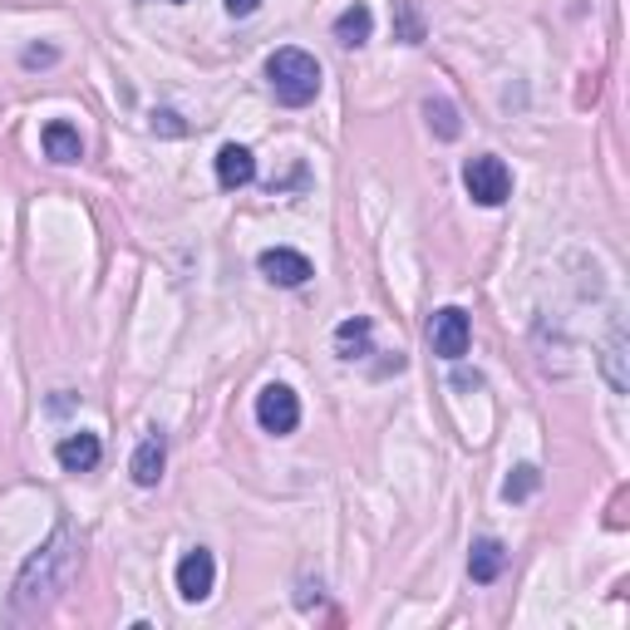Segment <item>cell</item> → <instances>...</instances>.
<instances>
[{
  "label": "cell",
  "instance_id": "cell-5",
  "mask_svg": "<svg viewBox=\"0 0 630 630\" xmlns=\"http://www.w3.org/2000/svg\"><path fill=\"white\" fill-rule=\"evenodd\" d=\"M468 340H472L468 311H458V305H443V311H433V320H429L433 354H443V360H463V354H468Z\"/></svg>",
  "mask_w": 630,
  "mask_h": 630
},
{
  "label": "cell",
  "instance_id": "cell-4",
  "mask_svg": "<svg viewBox=\"0 0 630 630\" xmlns=\"http://www.w3.org/2000/svg\"><path fill=\"white\" fill-rule=\"evenodd\" d=\"M256 423H261L266 433H276V439L295 433V423H301V399H295L291 384H266V389L256 394Z\"/></svg>",
  "mask_w": 630,
  "mask_h": 630
},
{
  "label": "cell",
  "instance_id": "cell-6",
  "mask_svg": "<svg viewBox=\"0 0 630 630\" xmlns=\"http://www.w3.org/2000/svg\"><path fill=\"white\" fill-rule=\"evenodd\" d=\"M217 586V557L207 547H192L177 561V596L183 600H207Z\"/></svg>",
  "mask_w": 630,
  "mask_h": 630
},
{
  "label": "cell",
  "instance_id": "cell-14",
  "mask_svg": "<svg viewBox=\"0 0 630 630\" xmlns=\"http://www.w3.org/2000/svg\"><path fill=\"white\" fill-rule=\"evenodd\" d=\"M370 30H374V15H370V5H350V10H340L335 15V39L340 45H364L370 39Z\"/></svg>",
  "mask_w": 630,
  "mask_h": 630
},
{
  "label": "cell",
  "instance_id": "cell-7",
  "mask_svg": "<svg viewBox=\"0 0 630 630\" xmlns=\"http://www.w3.org/2000/svg\"><path fill=\"white\" fill-rule=\"evenodd\" d=\"M256 271L266 276L271 285H285V291H295V285L311 281V261H305L301 252H291V246H271V252L256 256Z\"/></svg>",
  "mask_w": 630,
  "mask_h": 630
},
{
  "label": "cell",
  "instance_id": "cell-12",
  "mask_svg": "<svg viewBox=\"0 0 630 630\" xmlns=\"http://www.w3.org/2000/svg\"><path fill=\"white\" fill-rule=\"evenodd\" d=\"M502 567H508V547H502L498 537H482V541H472V551H468V576L478 581V586H488V581H498V576H502Z\"/></svg>",
  "mask_w": 630,
  "mask_h": 630
},
{
  "label": "cell",
  "instance_id": "cell-3",
  "mask_svg": "<svg viewBox=\"0 0 630 630\" xmlns=\"http://www.w3.org/2000/svg\"><path fill=\"white\" fill-rule=\"evenodd\" d=\"M463 187L478 207H502L512 197V167L492 153H478L463 163Z\"/></svg>",
  "mask_w": 630,
  "mask_h": 630
},
{
  "label": "cell",
  "instance_id": "cell-21",
  "mask_svg": "<svg viewBox=\"0 0 630 630\" xmlns=\"http://www.w3.org/2000/svg\"><path fill=\"white\" fill-rule=\"evenodd\" d=\"M222 5H226V15L246 20V15H256V5H261V0H222Z\"/></svg>",
  "mask_w": 630,
  "mask_h": 630
},
{
  "label": "cell",
  "instance_id": "cell-8",
  "mask_svg": "<svg viewBox=\"0 0 630 630\" xmlns=\"http://www.w3.org/2000/svg\"><path fill=\"white\" fill-rule=\"evenodd\" d=\"M55 458L65 472H89V468H98V458H104V443H98V433H69V439H59Z\"/></svg>",
  "mask_w": 630,
  "mask_h": 630
},
{
  "label": "cell",
  "instance_id": "cell-9",
  "mask_svg": "<svg viewBox=\"0 0 630 630\" xmlns=\"http://www.w3.org/2000/svg\"><path fill=\"white\" fill-rule=\"evenodd\" d=\"M163 463H167V439H163V433H148V439L138 443L128 472H133L138 488H158V478H163Z\"/></svg>",
  "mask_w": 630,
  "mask_h": 630
},
{
  "label": "cell",
  "instance_id": "cell-2",
  "mask_svg": "<svg viewBox=\"0 0 630 630\" xmlns=\"http://www.w3.org/2000/svg\"><path fill=\"white\" fill-rule=\"evenodd\" d=\"M266 84H271V94L281 98L285 108H305L320 94V65H315V55L285 45L266 59Z\"/></svg>",
  "mask_w": 630,
  "mask_h": 630
},
{
  "label": "cell",
  "instance_id": "cell-16",
  "mask_svg": "<svg viewBox=\"0 0 630 630\" xmlns=\"http://www.w3.org/2000/svg\"><path fill=\"white\" fill-rule=\"evenodd\" d=\"M537 488H541V472L532 468V463H522V468L512 472L508 482H502V498H508V502H522V498H532Z\"/></svg>",
  "mask_w": 630,
  "mask_h": 630
},
{
  "label": "cell",
  "instance_id": "cell-1",
  "mask_svg": "<svg viewBox=\"0 0 630 630\" xmlns=\"http://www.w3.org/2000/svg\"><path fill=\"white\" fill-rule=\"evenodd\" d=\"M74 567H79V532L59 522L55 537H49L15 576V596H10V600H15L20 616H39V610L55 606V596L69 586Z\"/></svg>",
  "mask_w": 630,
  "mask_h": 630
},
{
  "label": "cell",
  "instance_id": "cell-19",
  "mask_svg": "<svg viewBox=\"0 0 630 630\" xmlns=\"http://www.w3.org/2000/svg\"><path fill=\"white\" fill-rule=\"evenodd\" d=\"M606 370H610V384H616V389H626V374H620V330L610 335V350H606Z\"/></svg>",
  "mask_w": 630,
  "mask_h": 630
},
{
  "label": "cell",
  "instance_id": "cell-11",
  "mask_svg": "<svg viewBox=\"0 0 630 630\" xmlns=\"http://www.w3.org/2000/svg\"><path fill=\"white\" fill-rule=\"evenodd\" d=\"M45 158L49 163H59V167H69V163H79L84 158V143H79V128L74 124H65V118H55V124H45Z\"/></svg>",
  "mask_w": 630,
  "mask_h": 630
},
{
  "label": "cell",
  "instance_id": "cell-10",
  "mask_svg": "<svg viewBox=\"0 0 630 630\" xmlns=\"http://www.w3.org/2000/svg\"><path fill=\"white\" fill-rule=\"evenodd\" d=\"M256 177V158H252V148H242V143H226L222 153H217V183L226 187V192H236V187H246Z\"/></svg>",
  "mask_w": 630,
  "mask_h": 630
},
{
  "label": "cell",
  "instance_id": "cell-15",
  "mask_svg": "<svg viewBox=\"0 0 630 630\" xmlns=\"http://www.w3.org/2000/svg\"><path fill=\"white\" fill-rule=\"evenodd\" d=\"M423 114H429V128L439 138H458V108L448 104V98H429V104H423Z\"/></svg>",
  "mask_w": 630,
  "mask_h": 630
},
{
  "label": "cell",
  "instance_id": "cell-17",
  "mask_svg": "<svg viewBox=\"0 0 630 630\" xmlns=\"http://www.w3.org/2000/svg\"><path fill=\"white\" fill-rule=\"evenodd\" d=\"M394 10H399L404 45H419V39H423V25H419V15H413V0H394Z\"/></svg>",
  "mask_w": 630,
  "mask_h": 630
},
{
  "label": "cell",
  "instance_id": "cell-20",
  "mask_svg": "<svg viewBox=\"0 0 630 630\" xmlns=\"http://www.w3.org/2000/svg\"><path fill=\"white\" fill-rule=\"evenodd\" d=\"M59 59V49H49V45H30L25 49V69H35V65H55Z\"/></svg>",
  "mask_w": 630,
  "mask_h": 630
},
{
  "label": "cell",
  "instance_id": "cell-13",
  "mask_svg": "<svg viewBox=\"0 0 630 630\" xmlns=\"http://www.w3.org/2000/svg\"><path fill=\"white\" fill-rule=\"evenodd\" d=\"M370 330L374 325L364 320V315L340 320L335 325V354H340V360H364V354H370Z\"/></svg>",
  "mask_w": 630,
  "mask_h": 630
},
{
  "label": "cell",
  "instance_id": "cell-18",
  "mask_svg": "<svg viewBox=\"0 0 630 630\" xmlns=\"http://www.w3.org/2000/svg\"><path fill=\"white\" fill-rule=\"evenodd\" d=\"M148 128H153V133H167V138L187 133V124H183V118L173 114V108H158V114H153V124H148Z\"/></svg>",
  "mask_w": 630,
  "mask_h": 630
}]
</instances>
